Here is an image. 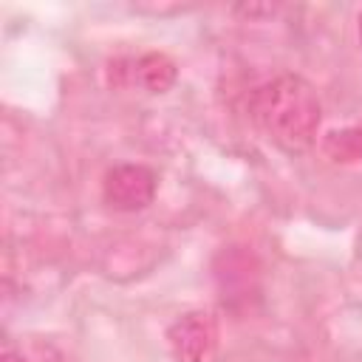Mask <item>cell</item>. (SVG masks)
<instances>
[{
  "label": "cell",
  "mask_w": 362,
  "mask_h": 362,
  "mask_svg": "<svg viewBox=\"0 0 362 362\" xmlns=\"http://www.w3.org/2000/svg\"><path fill=\"white\" fill-rule=\"evenodd\" d=\"M252 119L286 153H305L322 124L317 90L297 74H280L252 93Z\"/></svg>",
  "instance_id": "1"
},
{
  "label": "cell",
  "mask_w": 362,
  "mask_h": 362,
  "mask_svg": "<svg viewBox=\"0 0 362 362\" xmlns=\"http://www.w3.org/2000/svg\"><path fill=\"white\" fill-rule=\"evenodd\" d=\"M158 178L144 164H116L102 178V198L110 209L136 212L144 209L156 195Z\"/></svg>",
  "instance_id": "2"
},
{
  "label": "cell",
  "mask_w": 362,
  "mask_h": 362,
  "mask_svg": "<svg viewBox=\"0 0 362 362\" xmlns=\"http://www.w3.org/2000/svg\"><path fill=\"white\" fill-rule=\"evenodd\" d=\"M167 345L175 362H209L218 345V322L209 311H187L167 328Z\"/></svg>",
  "instance_id": "3"
},
{
  "label": "cell",
  "mask_w": 362,
  "mask_h": 362,
  "mask_svg": "<svg viewBox=\"0 0 362 362\" xmlns=\"http://www.w3.org/2000/svg\"><path fill=\"white\" fill-rule=\"evenodd\" d=\"M175 76H178L175 62H173L167 54H161V51L141 54V57L133 62V79H136L144 90H150V93H164V90H170L173 82H175Z\"/></svg>",
  "instance_id": "4"
},
{
  "label": "cell",
  "mask_w": 362,
  "mask_h": 362,
  "mask_svg": "<svg viewBox=\"0 0 362 362\" xmlns=\"http://www.w3.org/2000/svg\"><path fill=\"white\" fill-rule=\"evenodd\" d=\"M325 158L337 164H359L362 161V124H348V127H334L322 136L320 141Z\"/></svg>",
  "instance_id": "5"
},
{
  "label": "cell",
  "mask_w": 362,
  "mask_h": 362,
  "mask_svg": "<svg viewBox=\"0 0 362 362\" xmlns=\"http://www.w3.org/2000/svg\"><path fill=\"white\" fill-rule=\"evenodd\" d=\"M3 362H25V359H23L20 354H14V351H6V354H3Z\"/></svg>",
  "instance_id": "6"
},
{
  "label": "cell",
  "mask_w": 362,
  "mask_h": 362,
  "mask_svg": "<svg viewBox=\"0 0 362 362\" xmlns=\"http://www.w3.org/2000/svg\"><path fill=\"white\" fill-rule=\"evenodd\" d=\"M356 23H359V42H362V11H359V20Z\"/></svg>",
  "instance_id": "7"
}]
</instances>
